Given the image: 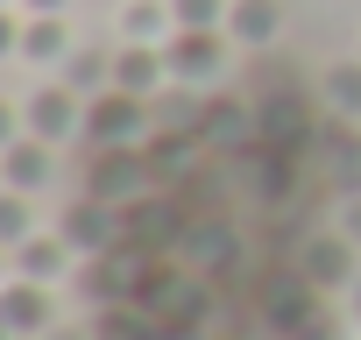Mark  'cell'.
Masks as SVG:
<instances>
[{
  "mask_svg": "<svg viewBox=\"0 0 361 340\" xmlns=\"http://www.w3.org/2000/svg\"><path fill=\"white\" fill-rule=\"evenodd\" d=\"M64 262H71V241H64V234H29V241L15 248V277H29V284H57Z\"/></svg>",
  "mask_w": 361,
  "mask_h": 340,
  "instance_id": "7",
  "label": "cell"
},
{
  "mask_svg": "<svg viewBox=\"0 0 361 340\" xmlns=\"http://www.w3.org/2000/svg\"><path fill=\"white\" fill-rule=\"evenodd\" d=\"M57 78H64L78 99H92V92H106V85H114V64H106V57H92V50H71Z\"/></svg>",
  "mask_w": 361,
  "mask_h": 340,
  "instance_id": "11",
  "label": "cell"
},
{
  "mask_svg": "<svg viewBox=\"0 0 361 340\" xmlns=\"http://www.w3.org/2000/svg\"><path fill=\"white\" fill-rule=\"evenodd\" d=\"M15 57H29V64H64V57H71L64 15H29V22H22V50H15Z\"/></svg>",
  "mask_w": 361,
  "mask_h": 340,
  "instance_id": "10",
  "label": "cell"
},
{
  "mask_svg": "<svg viewBox=\"0 0 361 340\" xmlns=\"http://www.w3.org/2000/svg\"><path fill=\"white\" fill-rule=\"evenodd\" d=\"M227 8L234 0H170L177 29H227Z\"/></svg>",
  "mask_w": 361,
  "mask_h": 340,
  "instance_id": "14",
  "label": "cell"
},
{
  "mask_svg": "<svg viewBox=\"0 0 361 340\" xmlns=\"http://www.w3.org/2000/svg\"><path fill=\"white\" fill-rule=\"evenodd\" d=\"M22 121H29V135L36 142H71V135H85V99L64 85V78H50V85H36L29 92V107H22Z\"/></svg>",
  "mask_w": 361,
  "mask_h": 340,
  "instance_id": "3",
  "label": "cell"
},
{
  "mask_svg": "<svg viewBox=\"0 0 361 340\" xmlns=\"http://www.w3.org/2000/svg\"><path fill=\"white\" fill-rule=\"evenodd\" d=\"M149 114V99H135V92H121V85H106V92H92L85 99V142L92 149H135L142 142V121Z\"/></svg>",
  "mask_w": 361,
  "mask_h": 340,
  "instance_id": "1",
  "label": "cell"
},
{
  "mask_svg": "<svg viewBox=\"0 0 361 340\" xmlns=\"http://www.w3.org/2000/svg\"><path fill=\"white\" fill-rule=\"evenodd\" d=\"M227 50H234V36H227V29H177V36L163 43V57H170V78H177V85H213V78L227 71Z\"/></svg>",
  "mask_w": 361,
  "mask_h": 340,
  "instance_id": "2",
  "label": "cell"
},
{
  "mask_svg": "<svg viewBox=\"0 0 361 340\" xmlns=\"http://www.w3.org/2000/svg\"><path fill=\"white\" fill-rule=\"evenodd\" d=\"M43 340H85V333H43Z\"/></svg>",
  "mask_w": 361,
  "mask_h": 340,
  "instance_id": "20",
  "label": "cell"
},
{
  "mask_svg": "<svg viewBox=\"0 0 361 340\" xmlns=\"http://www.w3.org/2000/svg\"><path fill=\"white\" fill-rule=\"evenodd\" d=\"M326 107L347 114V121H361V64H333L326 71Z\"/></svg>",
  "mask_w": 361,
  "mask_h": 340,
  "instance_id": "13",
  "label": "cell"
},
{
  "mask_svg": "<svg viewBox=\"0 0 361 340\" xmlns=\"http://www.w3.org/2000/svg\"><path fill=\"white\" fill-rule=\"evenodd\" d=\"M276 29H283L276 0H234V8H227V36H234L241 50H262V43H276Z\"/></svg>",
  "mask_w": 361,
  "mask_h": 340,
  "instance_id": "8",
  "label": "cell"
},
{
  "mask_svg": "<svg viewBox=\"0 0 361 340\" xmlns=\"http://www.w3.org/2000/svg\"><path fill=\"white\" fill-rule=\"evenodd\" d=\"M0 8H8V0H0Z\"/></svg>",
  "mask_w": 361,
  "mask_h": 340,
  "instance_id": "22",
  "label": "cell"
},
{
  "mask_svg": "<svg viewBox=\"0 0 361 340\" xmlns=\"http://www.w3.org/2000/svg\"><path fill=\"white\" fill-rule=\"evenodd\" d=\"M114 85L135 92V99H156V92L170 85V57H163V43H121V57H114Z\"/></svg>",
  "mask_w": 361,
  "mask_h": 340,
  "instance_id": "5",
  "label": "cell"
},
{
  "mask_svg": "<svg viewBox=\"0 0 361 340\" xmlns=\"http://www.w3.org/2000/svg\"><path fill=\"white\" fill-rule=\"evenodd\" d=\"M29 135V121H22V107H8V99H0V156H8L15 142Z\"/></svg>",
  "mask_w": 361,
  "mask_h": 340,
  "instance_id": "15",
  "label": "cell"
},
{
  "mask_svg": "<svg viewBox=\"0 0 361 340\" xmlns=\"http://www.w3.org/2000/svg\"><path fill=\"white\" fill-rule=\"evenodd\" d=\"M29 15H64V0H22Z\"/></svg>",
  "mask_w": 361,
  "mask_h": 340,
  "instance_id": "17",
  "label": "cell"
},
{
  "mask_svg": "<svg viewBox=\"0 0 361 340\" xmlns=\"http://www.w3.org/2000/svg\"><path fill=\"white\" fill-rule=\"evenodd\" d=\"M170 36H177L170 0H128L121 8V43H170Z\"/></svg>",
  "mask_w": 361,
  "mask_h": 340,
  "instance_id": "9",
  "label": "cell"
},
{
  "mask_svg": "<svg viewBox=\"0 0 361 340\" xmlns=\"http://www.w3.org/2000/svg\"><path fill=\"white\" fill-rule=\"evenodd\" d=\"M15 50H22V22H15V15H8V8H0V64H8V57H15Z\"/></svg>",
  "mask_w": 361,
  "mask_h": 340,
  "instance_id": "16",
  "label": "cell"
},
{
  "mask_svg": "<svg viewBox=\"0 0 361 340\" xmlns=\"http://www.w3.org/2000/svg\"><path fill=\"white\" fill-rule=\"evenodd\" d=\"M15 277V248H0V284H8Z\"/></svg>",
  "mask_w": 361,
  "mask_h": 340,
  "instance_id": "18",
  "label": "cell"
},
{
  "mask_svg": "<svg viewBox=\"0 0 361 340\" xmlns=\"http://www.w3.org/2000/svg\"><path fill=\"white\" fill-rule=\"evenodd\" d=\"M50 178H57V149L36 142V135H22L8 156H0V185H8V192H29V199H36Z\"/></svg>",
  "mask_w": 361,
  "mask_h": 340,
  "instance_id": "6",
  "label": "cell"
},
{
  "mask_svg": "<svg viewBox=\"0 0 361 340\" xmlns=\"http://www.w3.org/2000/svg\"><path fill=\"white\" fill-rule=\"evenodd\" d=\"M29 234H36V199L0 185V248H22Z\"/></svg>",
  "mask_w": 361,
  "mask_h": 340,
  "instance_id": "12",
  "label": "cell"
},
{
  "mask_svg": "<svg viewBox=\"0 0 361 340\" xmlns=\"http://www.w3.org/2000/svg\"><path fill=\"white\" fill-rule=\"evenodd\" d=\"M0 340H22V333H8V326H0Z\"/></svg>",
  "mask_w": 361,
  "mask_h": 340,
  "instance_id": "21",
  "label": "cell"
},
{
  "mask_svg": "<svg viewBox=\"0 0 361 340\" xmlns=\"http://www.w3.org/2000/svg\"><path fill=\"white\" fill-rule=\"evenodd\" d=\"M347 305H354V326H361V277H354V298H347Z\"/></svg>",
  "mask_w": 361,
  "mask_h": 340,
  "instance_id": "19",
  "label": "cell"
},
{
  "mask_svg": "<svg viewBox=\"0 0 361 340\" xmlns=\"http://www.w3.org/2000/svg\"><path fill=\"white\" fill-rule=\"evenodd\" d=\"M0 326L22 333V340H43L50 333V284L8 277V284H0Z\"/></svg>",
  "mask_w": 361,
  "mask_h": 340,
  "instance_id": "4",
  "label": "cell"
}]
</instances>
